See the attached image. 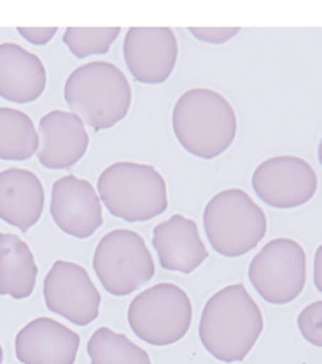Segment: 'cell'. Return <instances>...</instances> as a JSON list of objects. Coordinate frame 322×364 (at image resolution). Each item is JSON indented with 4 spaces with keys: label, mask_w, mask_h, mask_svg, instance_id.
<instances>
[{
    "label": "cell",
    "mask_w": 322,
    "mask_h": 364,
    "mask_svg": "<svg viewBox=\"0 0 322 364\" xmlns=\"http://www.w3.org/2000/svg\"><path fill=\"white\" fill-rule=\"evenodd\" d=\"M298 326L308 343L322 346V301L313 302L301 311Z\"/></svg>",
    "instance_id": "cell-22"
},
{
    "label": "cell",
    "mask_w": 322,
    "mask_h": 364,
    "mask_svg": "<svg viewBox=\"0 0 322 364\" xmlns=\"http://www.w3.org/2000/svg\"><path fill=\"white\" fill-rule=\"evenodd\" d=\"M44 299L50 311L85 326L97 319L102 296L82 266L58 260L44 278Z\"/></svg>",
    "instance_id": "cell-10"
},
{
    "label": "cell",
    "mask_w": 322,
    "mask_h": 364,
    "mask_svg": "<svg viewBox=\"0 0 322 364\" xmlns=\"http://www.w3.org/2000/svg\"><path fill=\"white\" fill-rule=\"evenodd\" d=\"M92 266L104 290L115 296L135 292L156 272L144 239L124 228L114 230L100 239Z\"/></svg>",
    "instance_id": "cell-7"
},
{
    "label": "cell",
    "mask_w": 322,
    "mask_h": 364,
    "mask_svg": "<svg viewBox=\"0 0 322 364\" xmlns=\"http://www.w3.org/2000/svg\"><path fill=\"white\" fill-rule=\"evenodd\" d=\"M79 336L50 318L29 322L16 337V354L23 364H73Z\"/></svg>",
    "instance_id": "cell-14"
},
{
    "label": "cell",
    "mask_w": 322,
    "mask_h": 364,
    "mask_svg": "<svg viewBox=\"0 0 322 364\" xmlns=\"http://www.w3.org/2000/svg\"><path fill=\"white\" fill-rule=\"evenodd\" d=\"M38 161L47 169H67L85 156L90 136L83 121L71 112L52 111L40 119Z\"/></svg>",
    "instance_id": "cell-13"
},
{
    "label": "cell",
    "mask_w": 322,
    "mask_h": 364,
    "mask_svg": "<svg viewBox=\"0 0 322 364\" xmlns=\"http://www.w3.org/2000/svg\"><path fill=\"white\" fill-rule=\"evenodd\" d=\"M252 181L257 197L276 209L300 208L318 189L313 166L296 156H277L262 162Z\"/></svg>",
    "instance_id": "cell-9"
},
{
    "label": "cell",
    "mask_w": 322,
    "mask_h": 364,
    "mask_svg": "<svg viewBox=\"0 0 322 364\" xmlns=\"http://www.w3.org/2000/svg\"><path fill=\"white\" fill-rule=\"evenodd\" d=\"M123 53L136 82L159 85L168 80L177 64V36L171 28H130Z\"/></svg>",
    "instance_id": "cell-11"
},
{
    "label": "cell",
    "mask_w": 322,
    "mask_h": 364,
    "mask_svg": "<svg viewBox=\"0 0 322 364\" xmlns=\"http://www.w3.org/2000/svg\"><path fill=\"white\" fill-rule=\"evenodd\" d=\"M38 133L25 112L0 107V159L28 161L38 150Z\"/></svg>",
    "instance_id": "cell-19"
},
{
    "label": "cell",
    "mask_w": 322,
    "mask_h": 364,
    "mask_svg": "<svg viewBox=\"0 0 322 364\" xmlns=\"http://www.w3.org/2000/svg\"><path fill=\"white\" fill-rule=\"evenodd\" d=\"M4 361V350H2V346H0V364H2Z\"/></svg>",
    "instance_id": "cell-25"
},
{
    "label": "cell",
    "mask_w": 322,
    "mask_h": 364,
    "mask_svg": "<svg viewBox=\"0 0 322 364\" xmlns=\"http://www.w3.org/2000/svg\"><path fill=\"white\" fill-rule=\"evenodd\" d=\"M120 28H68L64 32V44L79 59L91 55H104L118 38Z\"/></svg>",
    "instance_id": "cell-21"
},
{
    "label": "cell",
    "mask_w": 322,
    "mask_h": 364,
    "mask_svg": "<svg viewBox=\"0 0 322 364\" xmlns=\"http://www.w3.org/2000/svg\"><path fill=\"white\" fill-rule=\"evenodd\" d=\"M44 188L31 171L9 168L0 173V220L23 233L37 224L44 209Z\"/></svg>",
    "instance_id": "cell-17"
},
{
    "label": "cell",
    "mask_w": 322,
    "mask_h": 364,
    "mask_svg": "<svg viewBox=\"0 0 322 364\" xmlns=\"http://www.w3.org/2000/svg\"><path fill=\"white\" fill-rule=\"evenodd\" d=\"M68 107L83 124L106 130L126 118L132 105V88L124 73L106 60L77 67L65 80Z\"/></svg>",
    "instance_id": "cell-3"
},
{
    "label": "cell",
    "mask_w": 322,
    "mask_h": 364,
    "mask_svg": "<svg viewBox=\"0 0 322 364\" xmlns=\"http://www.w3.org/2000/svg\"><path fill=\"white\" fill-rule=\"evenodd\" d=\"M17 31L31 44L44 46L53 38L58 28H18Z\"/></svg>",
    "instance_id": "cell-24"
},
{
    "label": "cell",
    "mask_w": 322,
    "mask_h": 364,
    "mask_svg": "<svg viewBox=\"0 0 322 364\" xmlns=\"http://www.w3.org/2000/svg\"><path fill=\"white\" fill-rule=\"evenodd\" d=\"M91 364H151L147 350L135 345L124 334L99 328L87 346Z\"/></svg>",
    "instance_id": "cell-20"
},
{
    "label": "cell",
    "mask_w": 322,
    "mask_h": 364,
    "mask_svg": "<svg viewBox=\"0 0 322 364\" xmlns=\"http://www.w3.org/2000/svg\"><path fill=\"white\" fill-rule=\"evenodd\" d=\"M307 259L298 242L274 239L249 263L248 277L256 292L269 304H289L306 286Z\"/></svg>",
    "instance_id": "cell-8"
},
{
    "label": "cell",
    "mask_w": 322,
    "mask_h": 364,
    "mask_svg": "<svg viewBox=\"0 0 322 364\" xmlns=\"http://www.w3.org/2000/svg\"><path fill=\"white\" fill-rule=\"evenodd\" d=\"M264 331V316L244 284L221 289L206 302L198 334L208 353L222 363L242 361Z\"/></svg>",
    "instance_id": "cell-1"
},
{
    "label": "cell",
    "mask_w": 322,
    "mask_h": 364,
    "mask_svg": "<svg viewBox=\"0 0 322 364\" xmlns=\"http://www.w3.org/2000/svg\"><path fill=\"white\" fill-rule=\"evenodd\" d=\"M173 129L189 154L210 161L233 144L237 118L224 95L208 88H194L178 97L173 109Z\"/></svg>",
    "instance_id": "cell-2"
},
{
    "label": "cell",
    "mask_w": 322,
    "mask_h": 364,
    "mask_svg": "<svg viewBox=\"0 0 322 364\" xmlns=\"http://www.w3.org/2000/svg\"><path fill=\"white\" fill-rule=\"evenodd\" d=\"M203 224L212 248L224 257H240L265 237V212L242 189L217 193L206 205Z\"/></svg>",
    "instance_id": "cell-5"
},
{
    "label": "cell",
    "mask_w": 322,
    "mask_h": 364,
    "mask_svg": "<svg viewBox=\"0 0 322 364\" xmlns=\"http://www.w3.org/2000/svg\"><path fill=\"white\" fill-rule=\"evenodd\" d=\"M38 268L33 254L17 235L0 233V295L23 299L32 295Z\"/></svg>",
    "instance_id": "cell-18"
},
{
    "label": "cell",
    "mask_w": 322,
    "mask_h": 364,
    "mask_svg": "<svg viewBox=\"0 0 322 364\" xmlns=\"http://www.w3.org/2000/svg\"><path fill=\"white\" fill-rule=\"evenodd\" d=\"M127 319L141 341L153 346H168L189 331L193 323V302L182 287L159 283L134 298Z\"/></svg>",
    "instance_id": "cell-6"
},
{
    "label": "cell",
    "mask_w": 322,
    "mask_h": 364,
    "mask_svg": "<svg viewBox=\"0 0 322 364\" xmlns=\"http://www.w3.org/2000/svg\"><path fill=\"white\" fill-rule=\"evenodd\" d=\"M153 248L166 271L190 274L209 257L195 221L173 215L153 230Z\"/></svg>",
    "instance_id": "cell-15"
},
{
    "label": "cell",
    "mask_w": 322,
    "mask_h": 364,
    "mask_svg": "<svg viewBox=\"0 0 322 364\" xmlns=\"http://www.w3.org/2000/svg\"><path fill=\"white\" fill-rule=\"evenodd\" d=\"M197 40L209 44H224L241 32L240 28H189Z\"/></svg>",
    "instance_id": "cell-23"
},
{
    "label": "cell",
    "mask_w": 322,
    "mask_h": 364,
    "mask_svg": "<svg viewBox=\"0 0 322 364\" xmlns=\"http://www.w3.org/2000/svg\"><path fill=\"white\" fill-rule=\"evenodd\" d=\"M97 189L106 209L127 223L150 221L168 209L166 183L151 165L112 164L100 174Z\"/></svg>",
    "instance_id": "cell-4"
},
{
    "label": "cell",
    "mask_w": 322,
    "mask_h": 364,
    "mask_svg": "<svg viewBox=\"0 0 322 364\" xmlns=\"http://www.w3.org/2000/svg\"><path fill=\"white\" fill-rule=\"evenodd\" d=\"M50 213L64 233L87 239L103 224L102 204L92 185L70 174L56 180L52 188Z\"/></svg>",
    "instance_id": "cell-12"
},
{
    "label": "cell",
    "mask_w": 322,
    "mask_h": 364,
    "mask_svg": "<svg viewBox=\"0 0 322 364\" xmlns=\"http://www.w3.org/2000/svg\"><path fill=\"white\" fill-rule=\"evenodd\" d=\"M47 73L41 59L16 43L0 44V97L13 103H31L43 95Z\"/></svg>",
    "instance_id": "cell-16"
}]
</instances>
